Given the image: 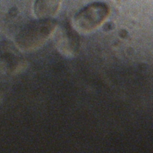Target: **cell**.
Instances as JSON below:
<instances>
[{"label":"cell","instance_id":"obj_4","mask_svg":"<svg viewBox=\"0 0 153 153\" xmlns=\"http://www.w3.org/2000/svg\"><path fill=\"white\" fill-rule=\"evenodd\" d=\"M61 0H36L34 11L39 19H51L57 12Z\"/></svg>","mask_w":153,"mask_h":153},{"label":"cell","instance_id":"obj_1","mask_svg":"<svg viewBox=\"0 0 153 153\" xmlns=\"http://www.w3.org/2000/svg\"><path fill=\"white\" fill-rule=\"evenodd\" d=\"M56 22L52 19H39L26 25L16 36V42L23 50H34L42 45L53 33Z\"/></svg>","mask_w":153,"mask_h":153},{"label":"cell","instance_id":"obj_3","mask_svg":"<svg viewBox=\"0 0 153 153\" xmlns=\"http://www.w3.org/2000/svg\"><path fill=\"white\" fill-rule=\"evenodd\" d=\"M0 57L11 71L17 69L22 63V56L18 49L9 41L0 42Z\"/></svg>","mask_w":153,"mask_h":153},{"label":"cell","instance_id":"obj_2","mask_svg":"<svg viewBox=\"0 0 153 153\" xmlns=\"http://www.w3.org/2000/svg\"><path fill=\"white\" fill-rule=\"evenodd\" d=\"M109 14L108 6L102 2H94L80 10L75 16L74 23L81 31H90L96 28Z\"/></svg>","mask_w":153,"mask_h":153}]
</instances>
